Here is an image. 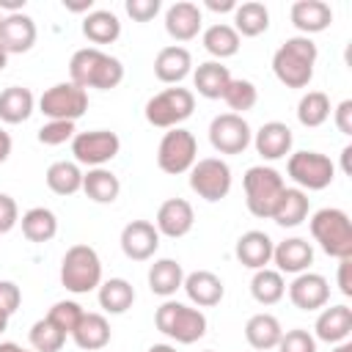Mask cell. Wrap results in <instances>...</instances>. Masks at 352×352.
Wrapping results in <instances>:
<instances>
[{
  "label": "cell",
  "instance_id": "27",
  "mask_svg": "<svg viewBox=\"0 0 352 352\" xmlns=\"http://www.w3.org/2000/svg\"><path fill=\"white\" fill-rule=\"evenodd\" d=\"M283 336V327L278 322V316L261 311V314H253L248 322H245V341L253 346V352H270L278 346Z\"/></svg>",
  "mask_w": 352,
  "mask_h": 352
},
{
  "label": "cell",
  "instance_id": "34",
  "mask_svg": "<svg viewBox=\"0 0 352 352\" xmlns=\"http://www.w3.org/2000/svg\"><path fill=\"white\" fill-rule=\"evenodd\" d=\"M231 28L239 33V38H242V36H245V38L261 36V33L270 28V11H267V6L258 3V0L236 3V8H234V25H231Z\"/></svg>",
  "mask_w": 352,
  "mask_h": 352
},
{
  "label": "cell",
  "instance_id": "22",
  "mask_svg": "<svg viewBox=\"0 0 352 352\" xmlns=\"http://www.w3.org/2000/svg\"><path fill=\"white\" fill-rule=\"evenodd\" d=\"M349 333H352V308L349 305H330V308H322L316 322H314V338L316 341H324V344H341V341H349Z\"/></svg>",
  "mask_w": 352,
  "mask_h": 352
},
{
  "label": "cell",
  "instance_id": "61",
  "mask_svg": "<svg viewBox=\"0 0 352 352\" xmlns=\"http://www.w3.org/2000/svg\"><path fill=\"white\" fill-rule=\"evenodd\" d=\"M204 352H214V349H204Z\"/></svg>",
  "mask_w": 352,
  "mask_h": 352
},
{
  "label": "cell",
  "instance_id": "50",
  "mask_svg": "<svg viewBox=\"0 0 352 352\" xmlns=\"http://www.w3.org/2000/svg\"><path fill=\"white\" fill-rule=\"evenodd\" d=\"M338 289L344 297H352V258H338Z\"/></svg>",
  "mask_w": 352,
  "mask_h": 352
},
{
  "label": "cell",
  "instance_id": "56",
  "mask_svg": "<svg viewBox=\"0 0 352 352\" xmlns=\"http://www.w3.org/2000/svg\"><path fill=\"white\" fill-rule=\"evenodd\" d=\"M148 352H179V349H176L173 344H151Z\"/></svg>",
  "mask_w": 352,
  "mask_h": 352
},
{
  "label": "cell",
  "instance_id": "51",
  "mask_svg": "<svg viewBox=\"0 0 352 352\" xmlns=\"http://www.w3.org/2000/svg\"><path fill=\"white\" fill-rule=\"evenodd\" d=\"M204 6H206L209 11H214V14H226V11H231V14H234L236 0H204Z\"/></svg>",
  "mask_w": 352,
  "mask_h": 352
},
{
  "label": "cell",
  "instance_id": "1",
  "mask_svg": "<svg viewBox=\"0 0 352 352\" xmlns=\"http://www.w3.org/2000/svg\"><path fill=\"white\" fill-rule=\"evenodd\" d=\"M124 80V63L99 47H82L69 60V82L80 85L82 91H110L118 88Z\"/></svg>",
  "mask_w": 352,
  "mask_h": 352
},
{
  "label": "cell",
  "instance_id": "42",
  "mask_svg": "<svg viewBox=\"0 0 352 352\" xmlns=\"http://www.w3.org/2000/svg\"><path fill=\"white\" fill-rule=\"evenodd\" d=\"M223 102L231 107V113L242 116V113H248V110L256 107V102H258V88H256L250 80L231 77V82H228V88H226V94H223Z\"/></svg>",
  "mask_w": 352,
  "mask_h": 352
},
{
  "label": "cell",
  "instance_id": "54",
  "mask_svg": "<svg viewBox=\"0 0 352 352\" xmlns=\"http://www.w3.org/2000/svg\"><path fill=\"white\" fill-rule=\"evenodd\" d=\"M349 157H352V146H344V148H341V168H344V173H346V176H352Z\"/></svg>",
  "mask_w": 352,
  "mask_h": 352
},
{
  "label": "cell",
  "instance_id": "11",
  "mask_svg": "<svg viewBox=\"0 0 352 352\" xmlns=\"http://www.w3.org/2000/svg\"><path fill=\"white\" fill-rule=\"evenodd\" d=\"M231 168L220 157H204L190 168V190L209 204L223 201L231 192Z\"/></svg>",
  "mask_w": 352,
  "mask_h": 352
},
{
  "label": "cell",
  "instance_id": "36",
  "mask_svg": "<svg viewBox=\"0 0 352 352\" xmlns=\"http://www.w3.org/2000/svg\"><path fill=\"white\" fill-rule=\"evenodd\" d=\"M82 192L94 204H113L121 192V182L110 168H88L82 173Z\"/></svg>",
  "mask_w": 352,
  "mask_h": 352
},
{
  "label": "cell",
  "instance_id": "17",
  "mask_svg": "<svg viewBox=\"0 0 352 352\" xmlns=\"http://www.w3.org/2000/svg\"><path fill=\"white\" fill-rule=\"evenodd\" d=\"M36 36H38V30H36L33 16H28L25 11H19V14H3V22H0V47L8 55L28 52L36 44Z\"/></svg>",
  "mask_w": 352,
  "mask_h": 352
},
{
  "label": "cell",
  "instance_id": "8",
  "mask_svg": "<svg viewBox=\"0 0 352 352\" xmlns=\"http://www.w3.org/2000/svg\"><path fill=\"white\" fill-rule=\"evenodd\" d=\"M286 173L294 182V187H300L302 192H316L333 184L336 165L322 151H294L286 160Z\"/></svg>",
  "mask_w": 352,
  "mask_h": 352
},
{
  "label": "cell",
  "instance_id": "23",
  "mask_svg": "<svg viewBox=\"0 0 352 352\" xmlns=\"http://www.w3.org/2000/svg\"><path fill=\"white\" fill-rule=\"evenodd\" d=\"M289 19L300 30V36L311 38L314 33H322L333 25V8L324 0H297L289 8Z\"/></svg>",
  "mask_w": 352,
  "mask_h": 352
},
{
  "label": "cell",
  "instance_id": "48",
  "mask_svg": "<svg viewBox=\"0 0 352 352\" xmlns=\"http://www.w3.org/2000/svg\"><path fill=\"white\" fill-rule=\"evenodd\" d=\"M19 302H22V292H19V286L14 283V280H0V311H6L8 316L19 308Z\"/></svg>",
  "mask_w": 352,
  "mask_h": 352
},
{
  "label": "cell",
  "instance_id": "19",
  "mask_svg": "<svg viewBox=\"0 0 352 352\" xmlns=\"http://www.w3.org/2000/svg\"><path fill=\"white\" fill-rule=\"evenodd\" d=\"M272 264L275 270L283 275H300V272H308L311 264H314V248L308 239L302 236H289L283 242H278L272 248Z\"/></svg>",
  "mask_w": 352,
  "mask_h": 352
},
{
  "label": "cell",
  "instance_id": "18",
  "mask_svg": "<svg viewBox=\"0 0 352 352\" xmlns=\"http://www.w3.org/2000/svg\"><path fill=\"white\" fill-rule=\"evenodd\" d=\"M256 146V154L267 162H275V160H283L292 154V143H294V135L292 129L283 124V121H267L258 126V132H253V140Z\"/></svg>",
  "mask_w": 352,
  "mask_h": 352
},
{
  "label": "cell",
  "instance_id": "13",
  "mask_svg": "<svg viewBox=\"0 0 352 352\" xmlns=\"http://www.w3.org/2000/svg\"><path fill=\"white\" fill-rule=\"evenodd\" d=\"M253 140V129L245 116L220 113L209 124V143L217 154H242Z\"/></svg>",
  "mask_w": 352,
  "mask_h": 352
},
{
  "label": "cell",
  "instance_id": "52",
  "mask_svg": "<svg viewBox=\"0 0 352 352\" xmlns=\"http://www.w3.org/2000/svg\"><path fill=\"white\" fill-rule=\"evenodd\" d=\"M11 146H14V143H11V135H8V132L0 126V165H3V162L11 157Z\"/></svg>",
  "mask_w": 352,
  "mask_h": 352
},
{
  "label": "cell",
  "instance_id": "4",
  "mask_svg": "<svg viewBox=\"0 0 352 352\" xmlns=\"http://www.w3.org/2000/svg\"><path fill=\"white\" fill-rule=\"evenodd\" d=\"M314 242L333 258H352V220L344 209L324 206L311 214Z\"/></svg>",
  "mask_w": 352,
  "mask_h": 352
},
{
  "label": "cell",
  "instance_id": "10",
  "mask_svg": "<svg viewBox=\"0 0 352 352\" xmlns=\"http://www.w3.org/2000/svg\"><path fill=\"white\" fill-rule=\"evenodd\" d=\"M38 110L47 121H77L88 110V91L74 82H55L38 96Z\"/></svg>",
  "mask_w": 352,
  "mask_h": 352
},
{
  "label": "cell",
  "instance_id": "58",
  "mask_svg": "<svg viewBox=\"0 0 352 352\" xmlns=\"http://www.w3.org/2000/svg\"><path fill=\"white\" fill-rule=\"evenodd\" d=\"M8 319H11V316H8L6 311H0V333H6V327H8Z\"/></svg>",
  "mask_w": 352,
  "mask_h": 352
},
{
  "label": "cell",
  "instance_id": "5",
  "mask_svg": "<svg viewBox=\"0 0 352 352\" xmlns=\"http://www.w3.org/2000/svg\"><path fill=\"white\" fill-rule=\"evenodd\" d=\"M60 283L72 294H88L102 283V258L91 245H72L60 261Z\"/></svg>",
  "mask_w": 352,
  "mask_h": 352
},
{
  "label": "cell",
  "instance_id": "41",
  "mask_svg": "<svg viewBox=\"0 0 352 352\" xmlns=\"http://www.w3.org/2000/svg\"><path fill=\"white\" fill-rule=\"evenodd\" d=\"M28 338H30L33 352H60L63 344H66V333H63L60 327H55L47 316L30 324Z\"/></svg>",
  "mask_w": 352,
  "mask_h": 352
},
{
  "label": "cell",
  "instance_id": "57",
  "mask_svg": "<svg viewBox=\"0 0 352 352\" xmlns=\"http://www.w3.org/2000/svg\"><path fill=\"white\" fill-rule=\"evenodd\" d=\"M330 352H352V341H341V344H336Z\"/></svg>",
  "mask_w": 352,
  "mask_h": 352
},
{
  "label": "cell",
  "instance_id": "46",
  "mask_svg": "<svg viewBox=\"0 0 352 352\" xmlns=\"http://www.w3.org/2000/svg\"><path fill=\"white\" fill-rule=\"evenodd\" d=\"M124 8H126V14H129L135 22H151V19L160 14L162 3H160V0H126Z\"/></svg>",
  "mask_w": 352,
  "mask_h": 352
},
{
  "label": "cell",
  "instance_id": "47",
  "mask_svg": "<svg viewBox=\"0 0 352 352\" xmlns=\"http://www.w3.org/2000/svg\"><path fill=\"white\" fill-rule=\"evenodd\" d=\"M19 223V206L8 192H0V234H8Z\"/></svg>",
  "mask_w": 352,
  "mask_h": 352
},
{
  "label": "cell",
  "instance_id": "44",
  "mask_svg": "<svg viewBox=\"0 0 352 352\" xmlns=\"http://www.w3.org/2000/svg\"><path fill=\"white\" fill-rule=\"evenodd\" d=\"M74 135H77L74 121H47V124H41L38 132H36L38 143H44V146H63V143L72 140Z\"/></svg>",
  "mask_w": 352,
  "mask_h": 352
},
{
  "label": "cell",
  "instance_id": "15",
  "mask_svg": "<svg viewBox=\"0 0 352 352\" xmlns=\"http://www.w3.org/2000/svg\"><path fill=\"white\" fill-rule=\"evenodd\" d=\"M286 292H289L292 305L300 308V311H319L330 300V283H327V278L319 275V272H311V270L294 275V280L289 283Z\"/></svg>",
  "mask_w": 352,
  "mask_h": 352
},
{
  "label": "cell",
  "instance_id": "40",
  "mask_svg": "<svg viewBox=\"0 0 352 352\" xmlns=\"http://www.w3.org/2000/svg\"><path fill=\"white\" fill-rule=\"evenodd\" d=\"M330 113H333V107H330V96L324 91H308L297 102V121L308 129L322 126L330 118Z\"/></svg>",
  "mask_w": 352,
  "mask_h": 352
},
{
  "label": "cell",
  "instance_id": "28",
  "mask_svg": "<svg viewBox=\"0 0 352 352\" xmlns=\"http://www.w3.org/2000/svg\"><path fill=\"white\" fill-rule=\"evenodd\" d=\"M72 338L80 349L85 352H99L110 344V322L104 314H82V319L77 322V327L72 330Z\"/></svg>",
  "mask_w": 352,
  "mask_h": 352
},
{
  "label": "cell",
  "instance_id": "3",
  "mask_svg": "<svg viewBox=\"0 0 352 352\" xmlns=\"http://www.w3.org/2000/svg\"><path fill=\"white\" fill-rule=\"evenodd\" d=\"M154 324L162 336H168L176 344H195L206 336V314L195 305H184L179 300H165L154 311Z\"/></svg>",
  "mask_w": 352,
  "mask_h": 352
},
{
  "label": "cell",
  "instance_id": "25",
  "mask_svg": "<svg viewBox=\"0 0 352 352\" xmlns=\"http://www.w3.org/2000/svg\"><path fill=\"white\" fill-rule=\"evenodd\" d=\"M272 248H275V242L270 239V234L253 228V231H245V234L236 239L234 256H236V261H239L242 267H248V270L256 272V270H264V267L272 261Z\"/></svg>",
  "mask_w": 352,
  "mask_h": 352
},
{
  "label": "cell",
  "instance_id": "9",
  "mask_svg": "<svg viewBox=\"0 0 352 352\" xmlns=\"http://www.w3.org/2000/svg\"><path fill=\"white\" fill-rule=\"evenodd\" d=\"M198 162V140L190 129L184 126H173L162 135L160 146H157V165L162 173L179 176V173H190V168Z\"/></svg>",
  "mask_w": 352,
  "mask_h": 352
},
{
  "label": "cell",
  "instance_id": "45",
  "mask_svg": "<svg viewBox=\"0 0 352 352\" xmlns=\"http://www.w3.org/2000/svg\"><path fill=\"white\" fill-rule=\"evenodd\" d=\"M278 352H316V338L305 330V327H294V330H283L278 346Z\"/></svg>",
  "mask_w": 352,
  "mask_h": 352
},
{
  "label": "cell",
  "instance_id": "12",
  "mask_svg": "<svg viewBox=\"0 0 352 352\" xmlns=\"http://www.w3.org/2000/svg\"><path fill=\"white\" fill-rule=\"evenodd\" d=\"M118 151H121V138L110 129H88L72 138V154L77 165L104 168L110 160L118 157Z\"/></svg>",
  "mask_w": 352,
  "mask_h": 352
},
{
  "label": "cell",
  "instance_id": "2",
  "mask_svg": "<svg viewBox=\"0 0 352 352\" xmlns=\"http://www.w3.org/2000/svg\"><path fill=\"white\" fill-rule=\"evenodd\" d=\"M319 50L308 36H289L272 55V72L286 88H305L314 80Z\"/></svg>",
  "mask_w": 352,
  "mask_h": 352
},
{
  "label": "cell",
  "instance_id": "20",
  "mask_svg": "<svg viewBox=\"0 0 352 352\" xmlns=\"http://www.w3.org/2000/svg\"><path fill=\"white\" fill-rule=\"evenodd\" d=\"M204 28V14L195 3L179 0L165 11V33L173 41H192Z\"/></svg>",
  "mask_w": 352,
  "mask_h": 352
},
{
  "label": "cell",
  "instance_id": "32",
  "mask_svg": "<svg viewBox=\"0 0 352 352\" xmlns=\"http://www.w3.org/2000/svg\"><path fill=\"white\" fill-rule=\"evenodd\" d=\"M201 44H204V50L214 58V60H226V58H234L236 52H239V47H242V38H239V33L228 25V22H214V25H209L204 33H201Z\"/></svg>",
  "mask_w": 352,
  "mask_h": 352
},
{
  "label": "cell",
  "instance_id": "43",
  "mask_svg": "<svg viewBox=\"0 0 352 352\" xmlns=\"http://www.w3.org/2000/svg\"><path fill=\"white\" fill-rule=\"evenodd\" d=\"M82 308H80V302H74V300H58L50 311H47V319L55 324V327H60L66 336H72V330L77 327V322L82 319Z\"/></svg>",
  "mask_w": 352,
  "mask_h": 352
},
{
  "label": "cell",
  "instance_id": "21",
  "mask_svg": "<svg viewBox=\"0 0 352 352\" xmlns=\"http://www.w3.org/2000/svg\"><path fill=\"white\" fill-rule=\"evenodd\" d=\"M187 300L195 305V308H214L223 294H226V286L220 280V275H214L212 270H195V272H184V283H182Z\"/></svg>",
  "mask_w": 352,
  "mask_h": 352
},
{
  "label": "cell",
  "instance_id": "29",
  "mask_svg": "<svg viewBox=\"0 0 352 352\" xmlns=\"http://www.w3.org/2000/svg\"><path fill=\"white\" fill-rule=\"evenodd\" d=\"M148 289L151 294L162 297V300H170L182 283H184V270L176 258H157L151 267H148Z\"/></svg>",
  "mask_w": 352,
  "mask_h": 352
},
{
  "label": "cell",
  "instance_id": "60",
  "mask_svg": "<svg viewBox=\"0 0 352 352\" xmlns=\"http://www.w3.org/2000/svg\"><path fill=\"white\" fill-rule=\"evenodd\" d=\"M0 22H3V11H0Z\"/></svg>",
  "mask_w": 352,
  "mask_h": 352
},
{
  "label": "cell",
  "instance_id": "39",
  "mask_svg": "<svg viewBox=\"0 0 352 352\" xmlns=\"http://www.w3.org/2000/svg\"><path fill=\"white\" fill-rule=\"evenodd\" d=\"M250 294L258 305H275L286 294V280L278 270H270V267L256 270L250 278Z\"/></svg>",
  "mask_w": 352,
  "mask_h": 352
},
{
  "label": "cell",
  "instance_id": "30",
  "mask_svg": "<svg viewBox=\"0 0 352 352\" xmlns=\"http://www.w3.org/2000/svg\"><path fill=\"white\" fill-rule=\"evenodd\" d=\"M36 96L25 85H8L0 91V121L3 124H22L33 116Z\"/></svg>",
  "mask_w": 352,
  "mask_h": 352
},
{
  "label": "cell",
  "instance_id": "35",
  "mask_svg": "<svg viewBox=\"0 0 352 352\" xmlns=\"http://www.w3.org/2000/svg\"><path fill=\"white\" fill-rule=\"evenodd\" d=\"M82 36L91 44H113L121 36V22L107 8H94L82 16Z\"/></svg>",
  "mask_w": 352,
  "mask_h": 352
},
{
  "label": "cell",
  "instance_id": "59",
  "mask_svg": "<svg viewBox=\"0 0 352 352\" xmlns=\"http://www.w3.org/2000/svg\"><path fill=\"white\" fill-rule=\"evenodd\" d=\"M6 66H8V52H6L3 47H0V72H3Z\"/></svg>",
  "mask_w": 352,
  "mask_h": 352
},
{
  "label": "cell",
  "instance_id": "31",
  "mask_svg": "<svg viewBox=\"0 0 352 352\" xmlns=\"http://www.w3.org/2000/svg\"><path fill=\"white\" fill-rule=\"evenodd\" d=\"M228 82H231V72H228V66H223L220 60L198 63V69L192 72V88H195L198 96H204V99H223Z\"/></svg>",
  "mask_w": 352,
  "mask_h": 352
},
{
  "label": "cell",
  "instance_id": "14",
  "mask_svg": "<svg viewBox=\"0 0 352 352\" xmlns=\"http://www.w3.org/2000/svg\"><path fill=\"white\" fill-rule=\"evenodd\" d=\"M121 250L129 261H148L160 250V231L148 220H129L121 228Z\"/></svg>",
  "mask_w": 352,
  "mask_h": 352
},
{
  "label": "cell",
  "instance_id": "33",
  "mask_svg": "<svg viewBox=\"0 0 352 352\" xmlns=\"http://www.w3.org/2000/svg\"><path fill=\"white\" fill-rule=\"evenodd\" d=\"M96 300H99V308L104 314H113V316L126 314L135 302V286L126 278H107L99 283Z\"/></svg>",
  "mask_w": 352,
  "mask_h": 352
},
{
  "label": "cell",
  "instance_id": "49",
  "mask_svg": "<svg viewBox=\"0 0 352 352\" xmlns=\"http://www.w3.org/2000/svg\"><path fill=\"white\" fill-rule=\"evenodd\" d=\"M333 121H336V126H338L341 135H352V99H344V102L336 104Z\"/></svg>",
  "mask_w": 352,
  "mask_h": 352
},
{
  "label": "cell",
  "instance_id": "53",
  "mask_svg": "<svg viewBox=\"0 0 352 352\" xmlns=\"http://www.w3.org/2000/svg\"><path fill=\"white\" fill-rule=\"evenodd\" d=\"M25 8V0H0V11H8V14H19Z\"/></svg>",
  "mask_w": 352,
  "mask_h": 352
},
{
  "label": "cell",
  "instance_id": "6",
  "mask_svg": "<svg viewBox=\"0 0 352 352\" xmlns=\"http://www.w3.org/2000/svg\"><path fill=\"white\" fill-rule=\"evenodd\" d=\"M242 187H245L248 212L253 217L270 220V214H272V209H275V204H278L286 182H283V176L275 168H270V165H253V168L245 170Z\"/></svg>",
  "mask_w": 352,
  "mask_h": 352
},
{
  "label": "cell",
  "instance_id": "7",
  "mask_svg": "<svg viewBox=\"0 0 352 352\" xmlns=\"http://www.w3.org/2000/svg\"><path fill=\"white\" fill-rule=\"evenodd\" d=\"M195 110V94L190 88H165L160 94H154L146 107H143V116L151 126L157 129H173V126H182Z\"/></svg>",
  "mask_w": 352,
  "mask_h": 352
},
{
  "label": "cell",
  "instance_id": "55",
  "mask_svg": "<svg viewBox=\"0 0 352 352\" xmlns=\"http://www.w3.org/2000/svg\"><path fill=\"white\" fill-rule=\"evenodd\" d=\"M0 352H30V349H25V346H19V344H14V341H3V344H0Z\"/></svg>",
  "mask_w": 352,
  "mask_h": 352
},
{
  "label": "cell",
  "instance_id": "24",
  "mask_svg": "<svg viewBox=\"0 0 352 352\" xmlns=\"http://www.w3.org/2000/svg\"><path fill=\"white\" fill-rule=\"evenodd\" d=\"M187 74H192V55L182 44L162 47L154 58V77L165 85H179Z\"/></svg>",
  "mask_w": 352,
  "mask_h": 352
},
{
  "label": "cell",
  "instance_id": "16",
  "mask_svg": "<svg viewBox=\"0 0 352 352\" xmlns=\"http://www.w3.org/2000/svg\"><path fill=\"white\" fill-rule=\"evenodd\" d=\"M195 226V212L190 206V201L184 198H168L160 204L157 217H154V228L160 231V236L168 239H182L192 231Z\"/></svg>",
  "mask_w": 352,
  "mask_h": 352
},
{
  "label": "cell",
  "instance_id": "26",
  "mask_svg": "<svg viewBox=\"0 0 352 352\" xmlns=\"http://www.w3.org/2000/svg\"><path fill=\"white\" fill-rule=\"evenodd\" d=\"M308 209H311L308 192H302L300 187H283L270 220H275V226L280 228H297L300 223H305Z\"/></svg>",
  "mask_w": 352,
  "mask_h": 352
},
{
  "label": "cell",
  "instance_id": "38",
  "mask_svg": "<svg viewBox=\"0 0 352 352\" xmlns=\"http://www.w3.org/2000/svg\"><path fill=\"white\" fill-rule=\"evenodd\" d=\"M22 234L28 242H50L58 234V217L47 206H33L19 217Z\"/></svg>",
  "mask_w": 352,
  "mask_h": 352
},
{
  "label": "cell",
  "instance_id": "37",
  "mask_svg": "<svg viewBox=\"0 0 352 352\" xmlns=\"http://www.w3.org/2000/svg\"><path fill=\"white\" fill-rule=\"evenodd\" d=\"M44 182L55 195H74L82 190V170L74 160H58L47 168Z\"/></svg>",
  "mask_w": 352,
  "mask_h": 352
}]
</instances>
